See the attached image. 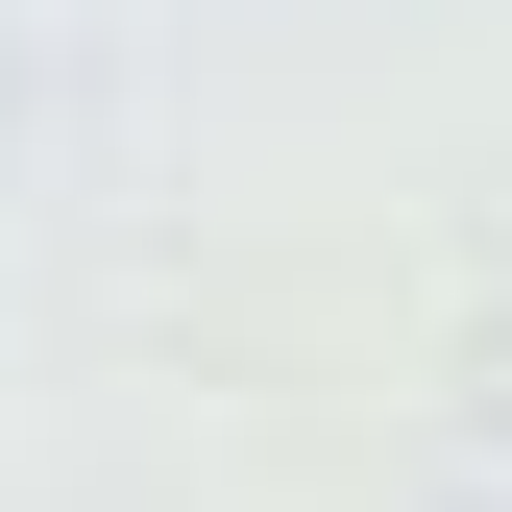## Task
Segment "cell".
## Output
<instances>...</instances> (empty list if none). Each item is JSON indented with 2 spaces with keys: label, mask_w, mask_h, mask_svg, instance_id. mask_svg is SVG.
Wrapping results in <instances>:
<instances>
[{
  "label": "cell",
  "mask_w": 512,
  "mask_h": 512,
  "mask_svg": "<svg viewBox=\"0 0 512 512\" xmlns=\"http://www.w3.org/2000/svg\"><path fill=\"white\" fill-rule=\"evenodd\" d=\"M488 415H512V366H488Z\"/></svg>",
  "instance_id": "1"
}]
</instances>
